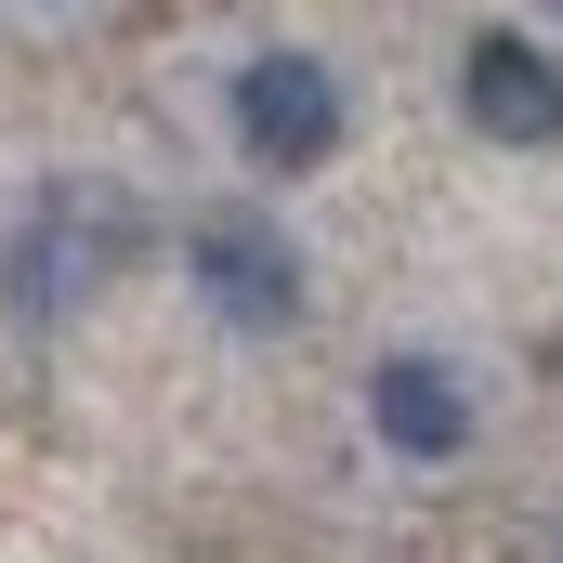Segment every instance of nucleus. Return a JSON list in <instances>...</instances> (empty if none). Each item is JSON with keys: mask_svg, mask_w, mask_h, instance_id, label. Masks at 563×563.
<instances>
[{"mask_svg": "<svg viewBox=\"0 0 563 563\" xmlns=\"http://www.w3.org/2000/svg\"><path fill=\"white\" fill-rule=\"evenodd\" d=\"M236 144L263 170H328L341 157V79L314 53H250L236 66Z\"/></svg>", "mask_w": 563, "mask_h": 563, "instance_id": "f257e3e1", "label": "nucleus"}, {"mask_svg": "<svg viewBox=\"0 0 563 563\" xmlns=\"http://www.w3.org/2000/svg\"><path fill=\"white\" fill-rule=\"evenodd\" d=\"M184 276L210 288L236 328H288V314H301V263H288V236L263 210H210V223L184 236Z\"/></svg>", "mask_w": 563, "mask_h": 563, "instance_id": "f03ea898", "label": "nucleus"}, {"mask_svg": "<svg viewBox=\"0 0 563 563\" xmlns=\"http://www.w3.org/2000/svg\"><path fill=\"white\" fill-rule=\"evenodd\" d=\"M459 119L498 144H563V66L538 40H511V26H485L472 53H459Z\"/></svg>", "mask_w": 563, "mask_h": 563, "instance_id": "7ed1b4c3", "label": "nucleus"}, {"mask_svg": "<svg viewBox=\"0 0 563 563\" xmlns=\"http://www.w3.org/2000/svg\"><path fill=\"white\" fill-rule=\"evenodd\" d=\"M367 420H380L394 459H459V445H472V394H459L432 354H394V367L367 380Z\"/></svg>", "mask_w": 563, "mask_h": 563, "instance_id": "20e7f679", "label": "nucleus"}]
</instances>
